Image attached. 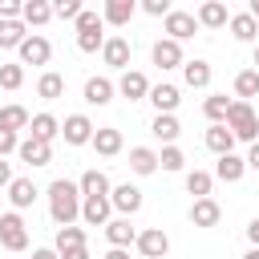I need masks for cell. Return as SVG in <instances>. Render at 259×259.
Wrapping results in <instances>:
<instances>
[{
	"instance_id": "obj_1",
	"label": "cell",
	"mask_w": 259,
	"mask_h": 259,
	"mask_svg": "<svg viewBox=\"0 0 259 259\" xmlns=\"http://www.w3.org/2000/svg\"><path fill=\"white\" fill-rule=\"evenodd\" d=\"M49 214H53L57 227H73L81 219V190H77V182H69V178H53L49 182Z\"/></svg>"
},
{
	"instance_id": "obj_2",
	"label": "cell",
	"mask_w": 259,
	"mask_h": 259,
	"mask_svg": "<svg viewBox=\"0 0 259 259\" xmlns=\"http://www.w3.org/2000/svg\"><path fill=\"white\" fill-rule=\"evenodd\" d=\"M231 134H235V142H259V113H255V105L251 101H231V109H227V121H223Z\"/></svg>"
},
{
	"instance_id": "obj_3",
	"label": "cell",
	"mask_w": 259,
	"mask_h": 259,
	"mask_svg": "<svg viewBox=\"0 0 259 259\" xmlns=\"http://www.w3.org/2000/svg\"><path fill=\"white\" fill-rule=\"evenodd\" d=\"M0 247L4 251H28V227L16 210L0 214Z\"/></svg>"
},
{
	"instance_id": "obj_4",
	"label": "cell",
	"mask_w": 259,
	"mask_h": 259,
	"mask_svg": "<svg viewBox=\"0 0 259 259\" xmlns=\"http://www.w3.org/2000/svg\"><path fill=\"white\" fill-rule=\"evenodd\" d=\"M134 247L142 251V259H166V251H170V235H166L162 227H146V231H138Z\"/></svg>"
},
{
	"instance_id": "obj_5",
	"label": "cell",
	"mask_w": 259,
	"mask_h": 259,
	"mask_svg": "<svg viewBox=\"0 0 259 259\" xmlns=\"http://www.w3.org/2000/svg\"><path fill=\"white\" fill-rule=\"evenodd\" d=\"M109 206H113L121 219H134V214L142 210V190H138V186H130V182L109 186Z\"/></svg>"
},
{
	"instance_id": "obj_6",
	"label": "cell",
	"mask_w": 259,
	"mask_h": 259,
	"mask_svg": "<svg viewBox=\"0 0 259 259\" xmlns=\"http://www.w3.org/2000/svg\"><path fill=\"white\" fill-rule=\"evenodd\" d=\"M20 65H49V57H53V45H49V36H40V32H28L24 40H20Z\"/></svg>"
},
{
	"instance_id": "obj_7",
	"label": "cell",
	"mask_w": 259,
	"mask_h": 259,
	"mask_svg": "<svg viewBox=\"0 0 259 259\" xmlns=\"http://www.w3.org/2000/svg\"><path fill=\"white\" fill-rule=\"evenodd\" d=\"M93 130H97V125H93L85 113H69V117L61 121V138H65L69 146H89V142H93Z\"/></svg>"
},
{
	"instance_id": "obj_8",
	"label": "cell",
	"mask_w": 259,
	"mask_h": 259,
	"mask_svg": "<svg viewBox=\"0 0 259 259\" xmlns=\"http://www.w3.org/2000/svg\"><path fill=\"white\" fill-rule=\"evenodd\" d=\"M198 32V20H194V12H182V8H170V16H166V40H186V36H194Z\"/></svg>"
},
{
	"instance_id": "obj_9",
	"label": "cell",
	"mask_w": 259,
	"mask_h": 259,
	"mask_svg": "<svg viewBox=\"0 0 259 259\" xmlns=\"http://www.w3.org/2000/svg\"><path fill=\"white\" fill-rule=\"evenodd\" d=\"M150 57H154V65L166 73V69H182L186 65V57H182V45L178 40H154V49H150Z\"/></svg>"
},
{
	"instance_id": "obj_10",
	"label": "cell",
	"mask_w": 259,
	"mask_h": 259,
	"mask_svg": "<svg viewBox=\"0 0 259 259\" xmlns=\"http://www.w3.org/2000/svg\"><path fill=\"white\" fill-rule=\"evenodd\" d=\"M16 154H20V162H24V166H32V170L53 162V146H49V142H40V138H20Z\"/></svg>"
},
{
	"instance_id": "obj_11",
	"label": "cell",
	"mask_w": 259,
	"mask_h": 259,
	"mask_svg": "<svg viewBox=\"0 0 259 259\" xmlns=\"http://www.w3.org/2000/svg\"><path fill=\"white\" fill-rule=\"evenodd\" d=\"M130 57H134V49H130V40L125 36H109L105 45H101V61L109 65V69H130Z\"/></svg>"
},
{
	"instance_id": "obj_12",
	"label": "cell",
	"mask_w": 259,
	"mask_h": 259,
	"mask_svg": "<svg viewBox=\"0 0 259 259\" xmlns=\"http://www.w3.org/2000/svg\"><path fill=\"white\" fill-rule=\"evenodd\" d=\"M150 105L158 109V113H174L178 109V101H182V93H178V85H170V81H162V85H150Z\"/></svg>"
},
{
	"instance_id": "obj_13",
	"label": "cell",
	"mask_w": 259,
	"mask_h": 259,
	"mask_svg": "<svg viewBox=\"0 0 259 259\" xmlns=\"http://www.w3.org/2000/svg\"><path fill=\"white\" fill-rule=\"evenodd\" d=\"M36 182L32 178H12L8 182V202H12V210H28L32 202H36Z\"/></svg>"
},
{
	"instance_id": "obj_14",
	"label": "cell",
	"mask_w": 259,
	"mask_h": 259,
	"mask_svg": "<svg viewBox=\"0 0 259 259\" xmlns=\"http://www.w3.org/2000/svg\"><path fill=\"white\" fill-rule=\"evenodd\" d=\"M194 20H198V28H223V24L231 20V12H227L223 0H206V4H198Z\"/></svg>"
},
{
	"instance_id": "obj_15",
	"label": "cell",
	"mask_w": 259,
	"mask_h": 259,
	"mask_svg": "<svg viewBox=\"0 0 259 259\" xmlns=\"http://www.w3.org/2000/svg\"><path fill=\"white\" fill-rule=\"evenodd\" d=\"M117 93H121L125 101H142V97L150 93V81H146V73H138V69H125V73H121V81H117Z\"/></svg>"
},
{
	"instance_id": "obj_16",
	"label": "cell",
	"mask_w": 259,
	"mask_h": 259,
	"mask_svg": "<svg viewBox=\"0 0 259 259\" xmlns=\"http://www.w3.org/2000/svg\"><path fill=\"white\" fill-rule=\"evenodd\" d=\"M89 146H93L101 158H113V154H121V130H113V125H97Z\"/></svg>"
},
{
	"instance_id": "obj_17",
	"label": "cell",
	"mask_w": 259,
	"mask_h": 259,
	"mask_svg": "<svg viewBox=\"0 0 259 259\" xmlns=\"http://www.w3.org/2000/svg\"><path fill=\"white\" fill-rule=\"evenodd\" d=\"M219 219H223V206L214 198H194L190 202V223L194 227H219Z\"/></svg>"
},
{
	"instance_id": "obj_18",
	"label": "cell",
	"mask_w": 259,
	"mask_h": 259,
	"mask_svg": "<svg viewBox=\"0 0 259 259\" xmlns=\"http://www.w3.org/2000/svg\"><path fill=\"white\" fill-rule=\"evenodd\" d=\"M134 12H138V4H134V0H105L101 20H105V24H113V28H121V24H130V20H134Z\"/></svg>"
},
{
	"instance_id": "obj_19",
	"label": "cell",
	"mask_w": 259,
	"mask_h": 259,
	"mask_svg": "<svg viewBox=\"0 0 259 259\" xmlns=\"http://www.w3.org/2000/svg\"><path fill=\"white\" fill-rule=\"evenodd\" d=\"M227 24H231V36H235V40H243V45H259V20H255V16L235 12Z\"/></svg>"
},
{
	"instance_id": "obj_20",
	"label": "cell",
	"mask_w": 259,
	"mask_h": 259,
	"mask_svg": "<svg viewBox=\"0 0 259 259\" xmlns=\"http://www.w3.org/2000/svg\"><path fill=\"white\" fill-rule=\"evenodd\" d=\"M109 214H113L109 198H81V223H89V227H105Z\"/></svg>"
},
{
	"instance_id": "obj_21",
	"label": "cell",
	"mask_w": 259,
	"mask_h": 259,
	"mask_svg": "<svg viewBox=\"0 0 259 259\" xmlns=\"http://www.w3.org/2000/svg\"><path fill=\"white\" fill-rule=\"evenodd\" d=\"M113 93H117V85H113L109 77H89V81H85V101H89V105H109Z\"/></svg>"
},
{
	"instance_id": "obj_22",
	"label": "cell",
	"mask_w": 259,
	"mask_h": 259,
	"mask_svg": "<svg viewBox=\"0 0 259 259\" xmlns=\"http://www.w3.org/2000/svg\"><path fill=\"white\" fill-rule=\"evenodd\" d=\"M150 134H154L162 146H174V138L182 134V125H178V117H174V113H154V121H150Z\"/></svg>"
},
{
	"instance_id": "obj_23",
	"label": "cell",
	"mask_w": 259,
	"mask_h": 259,
	"mask_svg": "<svg viewBox=\"0 0 259 259\" xmlns=\"http://www.w3.org/2000/svg\"><path fill=\"white\" fill-rule=\"evenodd\" d=\"M77 190H81V198H109V178L101 170H85Z\"/></svg>"
},
{
	"instance_id": "obj_24",
	"label": "cell",
	"mask_w": 259,
	"mask_h": 259,
	"mask_svg": "<svg viewBox=\"0 0 259 259\" xmlns=\"http://www.w3.org/2000/svg\"><path fill=\"white\" fill-rule=\"evenodd\" d=\"M105 239H109V247H130V243L138 239V231H134V223H130V219H121V214H117V219H109V223H105Z\"/></svg>"
},
{
	"instance_id": "obj_25",
	"label": "cell",
	"mask_w": 259,
	"mask_h": 259,
	"mask_svg": "<svg viewBox=\"0 0 259 259\" xmlns=\"http://www.w3.org/2000/svg\"><path fill=\"white\" fill-rule=\"evenodd\" d=\"M20 20H24V28H28V24H32V28H40V24H49V20H53V4H49V0H24Z\"/></svg>"
},
{
	"instance_id": "obj_26",
	"label": "cell",
	"mask_w": 259,
	"mask_h": 259,
	"mask_svg": "<svg viewBox=\"0 0 259 259\" xmlns=\"http://www.w3.org/2000/svg\"><path fill=\"white\" fill-rule=\"evenodd\" d=\"M57 134H61V121H57L53 113H36V117H28V138H40V142L53 146Z\"/></svg>"
},
{
	"instance_id": "obj_27",
	"label": "cell",
	"mask_w": 259,
	"mask_h": 259,
	"mask_svg": "<svg viewBox=\"0 0 259 259\" xmlns=\"http://www.w3.org/2000/svg\"><path fill=\"white\" fill-rule=\"evenodd\" d=\"M202 142H206V150L219 154V158H223V154H235V134H231L227 125H210Z\"/></svg>"
},
{
	"instance_id": "obj_28",
	"label": "cell",
	"mask_w": 259,
	"mask_h": 259,
	"mask_svg": "<svg viewBox=\"0 0 259 259\" xmlns=\"http://www.w3.org/2000/svg\"><path fill=\"white\" fill-rule=\"evenodd\" d=\"M243 174H247V162H243L239 154H223V158L214 162V178H219V182H239Z\"/></svg>"
},
{
	"instance_id": "obj_29",
	"label": "cell",
	"mask_w": 259,
	"mask_h": 259,
	"mask_svg": "<svg viewBox=\"0 0 259 259\" xmlns=\"http://www.w3.org/2000/svg\"><path fill=\"white\" fill-rule=\"evenodd\" d=\"M130 170L142 174V178L154 174V170H158V150H150V146H134V150H130Z\"/></svg>"
},
{
	"instance_id": "obj_30",
	"label": "cell",
	"mask_w": 259,
	"mask_h": 259,
	"mask_svg": "<svg viewBox=\"0 0 259 259\" xmlns=\"http://www.w3.org/2000/svg\"><path fill=\"white\" fill-rule=\"evenodd\" d=\"M182 81H186L190 89H206V85H210V65L198 61V57L186 61V65H182Z\"/></svg>"
},
{
	"instance_id": "obj_31",
	"label": "cell",
	"mask_w": 259,
	"mask_h": 259,
	"mask_svg": "<svg viewBox=\"0 0 259 259\" xmlns=\"http://www.w3.org/2000/svg\"><path fill=\"white\" fill-rule=\"evenodd\" d=\"M36 97L40 101H57V97H65V77L61 73H40V81H36Z\"/></svg>"
},
{
	"instance_id": "obj_32",
	"label": "cell",
	"mask_w": 259,
	"mask_h": 259,
	"mask_svg": "<svg viewBox=\"0 0 259 259\" xmlns=\"http://www.w3.org/2000/svg\"><path fill=\"white\" fill-rule=\"evenodd\" d=\"M251 97H259V73L243 69V73H235V101H251Z\"/></svg>"
},
{
	"instance_id": "obj_33",
	"label": "cell",
	"mask_w": 259,
	"mask_h": 259,
	"mask_svg": "<svg viewBox=\"0 0 259 259\" xmlns=\"http://www.w3.org/2000/svg\"><path fill=\"white\" fill-rule=\"evenodd\" d=\"M0 130H8V134L28 130V109H24V105H4V109H0Z\"/></svg>"
},
{
	"instance_id": "obj_34",
	"label": "cell",
	"mask_w": 259,
	"mask_h": 259,
	"mask_svg": "<svg viewBox=\"0 0 259 259\" xmlns=\"http://www.w3.org/2000/svg\"><path fill=\"white\" fill-rule=\"evenodd\" d=\"M227 109H231V97H227V93H210V97L202 101V113L210 117V125H223V121H227Z\"/></svg>"
},
{
	"instance_id": "obj_35",
	"label": "cell",
	"mask_w": 259,
	"mask_h": 259,
	"mask_svg": "<svg viewBox=\"0 0 259 259\" xmlns=\"http://www.w3.org/2000/svg\"><path fill=\"white\" fill-rule=\"evenodd\" d=\"M24 36V20H0V49H20Z\"/></svg>"
},
{
	"instance_id": "obj_36",
	"label": "cell",
	"mask_w": 259,
	"mask_h": 259,
	"mask_svg": "<svg viewBox=\"0 0 259 259\" xmlns=\"http://www.w3.org/2000/svg\"><path fill=\"white\" fill-rule=\"evenodd\" d=\"M210 186H214V174H206V170H190L186 174V190L194 198H210Z\"/></svg>"
},
{
	"instance_id": "obj_37",
	"label": "cell",
	"mask_w": 259,
	"mask_h": 259,
	"mask_svg": "<svg viewBox=\"0 0 259 259\" xmlns=\"http://www.w3.org/2000/svg\"><path fill=\"white\" fill-rule=\"evenodd\" d=\"M81 243H85V231H81V227H57V243H53V251L61 255V251L81 247Z\"/></svg>"
},
{
	"instance_id": "obj_38",
	"label": "cell",
	"mask_w": 259,
	"mask_h": 259,
	"mask_svg": "<svg viewBox=\"0 0 259 259\" xmlns=\"http://www.w3.org/2000/svg\"><path fill=\"white\" fill-rule=\"evenodd\" d=\"M20 85H24V65L20 61L0 65V89H20Z\"/></svg>"
},
{
	"instance_id": "obj_39",
	"label": "cell",
	"mask_w": 259,
	"mask_h": 259,
	"mask_svg": "<svg viewBox=\"0 0 259 259\" xmlns=\"http://www.w3.org/2000/svg\"><path fill=\"white\" fill-rule=\"evenodd\" d=\"M158 166L174 174V170H182V166H186V158H182V150H178V146H162V154H158Z\"/></svg>"
},
{
	"instance_id": "obj_40",
	"label": "cell",
	"mask_w": 259,
	"mask_h": 259,
	"mask_svg": "<svg viewBox=\"0 0 259 259\" xmlns=\"http://www.w3.org/2000/svg\"><path fill=\"white\" fill-rule=\"evenodd\" d=\"M53 16L57 20H77L81 16V0H53Z\"/></svg>"
},
{
	"instance_id": "obj_41",
	"label": "cell",
	"mask_w": 259,
	"mask_h": 259,
	"mask_svg": "<svg viewBox=\"0 0 259 259\" xmlns=\"http://www.w3.org/2000/svg\"><path fill=\"white\" fill-rule=\"evenodd\" d=\"M73 24H77V32H97L105 20H101V12H89V8H81V16H77Z\"/></svg>"
},
{
	"instance_id": "obj_42",
	"label": "cell",
	"mask_w": 259,
	"mask_h": 259,
	"mask_svg": "<svg viewBox=\"0 0 259 259\" xmlns=\"http://www.w3.org/2000/svg\"><path fill=\"white\" fill-rule=\"evenodd\" d=\"M101 45H105L101 28H97V32H77V49H81V53H97Z\"/></svg>"
},
{
	"instance_id": "obj_43",
	"label": "cell",
	"mask_w": 259,
	"mask_h": 259,
	"mask_svg": "<svg viewBox=\"0 0 259 259\" xmlns=\"http://www.w3.org/2000/svg\"><path fill=\"white\" fill-rule=\"evenodd\" d=\"M142 8H146L150 16H162V20L170 16V0H142Z\"/></svg>"
},
{
	"instance_id": "obj_44",
	"label": "cell",
	"mask_w": 259,
	"mask_h": 259,
	"mask_svg": "<svg viewBox=\"0 0 259 259\" xmlns=\"http://www.w3.org/2000/svg\"><path fill=\"white\" fill-rule=\"evenodd\" d=\"M20 0H0V20H20Z\"/></svg>"
},
{
	"instance_id": "obj_45",
	"label": "cell",
	"mask_w": 259,
	"mask_h": 259,
	"mask_svg": "<svg viewBox=\"0 0 259 259\" xmlns=\"http://www.w3.org/2000/svg\"><path fill=\"white\" fill-rule=\"evenodd\" d=\"M16 146H20V134L0 130V158H4V154H16Z\"/></svg>"
},
{
	"instance_id": "obj_46",
	"label": "cell",
	"mask_w": 259,
	"mask_h": 259,
	"mask_svg": "<svg viewBox=\"0 0 259 259\" xmlns=\"http://www.w3.org/2000/svg\"><path fill=\"white\" fill-rule=\"evenodd\" d=\"M61 259H89V243H81V247H69V251H61Z\"/></svg>"
},
{
	"instance_id": "obj_47",
	"label": "cell",
	"mask_w": 259,
	"mask_h": 259,
	"mask_svg": "<svg viewBox=\"0 0 259 259\" xmlns=\"http://www.w3.org/2000/svg\"><path fill=\"white\" fill-rule=\"evenodd\" d=\"M247 243L259 251V219H251V223H247Z\"/></svg>"
},
{
	"instance_id": "obj_48",
	"label": "cell",
	"mask_w": 259,
	"mask_h": 259,
	"mask_svg": "<svg viewBox=\"0 0 259 259\" xmlns=\"http://www.w3.org/2000/svg\"><path fill=\"white\" fill-rule=\"evenodd\" d=\"M8 182H12V166L0 158V190H8Z\"/></svg>"
},
{
	"instance_id": "obj_49",
	"label": "cell",
	"mask_w": 259,
	"mask_h": 259,
	"mask_svg": "<svg viewBox=\"0 0 259 259\" xmlns=\"http://www.w3.org/2000/svg\"><path fill=\"white\" fill-rule=\"evenodd\" d=\"M243 162H247V170H259V142L247 150V158H243Z\"/></svg>"
},
{
	"instance_id": "obj_50",
	"label": "cell",
	"mask_w": 259,
	"mask_h": 259,
	"mask_svg": "<svg viewBox=\"0 0 259 259\" xmlns=\"http://www.w3.org/2000/svg\"><path fill=\"white\" fill-rule=\"evenodd\" d=\"M101 259H130V247H109Z\"/></svg>"
},
{
	"instance_id": "obj_51",
	"label": "cell",
	"mask_w": 259,
	"mask_h": 259,
	"mask_svg": "<svg viewBox=\"0 0 259 259\" xmlns=\"http://www.w3.org/2000/svg\"><path fill=\"white\" fill-rule=\"evenodd\" d=\"M32 259H61V255H57L53 247H36V251H32Z\"/></svg>"
},
{
	"instance_id": "obj_52",
	"label": "cell",
	"mask_w": 259,
	"mask_h": 259,
	"mask_svg": "<svg viewBox=\"0 0 259 259\" xmlns=\"http://www.w3.org/2000/svg\"><path fill=\"white\" fill-rule=\"evenodd\" d=\"M247 16H255V20H259V0H251V4H247Z\"/></svg>"
},
{
	"instance_id": "obj_53",
	"label": "cell",
	"mask_w": 259,
	"mask_h": 259,
	"mask_svg": "<svg viewBox=\"0 0 259 259\" xmlns=\"http://www.w3.org/2000/svg\"><path fill=\"white\" fill-rule=\"evenodd\" d=\"M243 259H259V251H255V247H251V251H247V255H243Z\"/></svg>"
},
{
	"instance_id": "obj_54",
	"label": "cell",
	"mask_w": 259,
	"mask_h": 259,
	"mask_svg": "<svg viewBox=\"0 0 259 259\" xmlns=\"http://www.w3.org/2000/svg\"><path fill=\"white\" fill-rule=\"evenodd\" d=\"M255 73H259V45H255Z\"/></svg>"
}]
</instances>
